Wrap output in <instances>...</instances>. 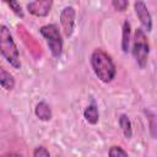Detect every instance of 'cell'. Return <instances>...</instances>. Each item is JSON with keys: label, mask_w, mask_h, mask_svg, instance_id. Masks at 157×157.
I'll return each mask as SVG.
<instances>
[{"label": "cell", "mask_w": 157, "mask_h": 157, "mask_svg": "<svg viewBox=\"0 0 157 157\" xmlns=\"http://www.w3.org/2000/svg\"><path fill=\"white\" fill-rule=\"evenodd\" d=\"M91 65L94 75L104 83L110 82L115 77V65L110 55L102 49H94L91 54Z\"/></svg>", "instance_id": "obj_1"}, {"label": "cell", "mask_w": 157, "mask_h": 157, "mask_svg": "<svg viewBox=\"0 0 157 157\" xmlns=\"http://www.w3.org/2000/svg\"><path fill=\"white\" fill-rule=\"evenodd\" d=\"M0 50L4 59L13 67L20 69L21 61H20V53L17 49V45L10 33V29L2 25L0 27Z\"/></svg>", "instance_id": "obj_2"}, {"label": "cell", "mask_w": 157, "mask_h": 157, "mask_svg": "<svg viewBox=\"0 0 157 157\" xmlns=\"http://www.w3.org/2000/svg\"><path fill=\"white\" fill-rule=\"evenodd\" d=\"M150 53V45L147 37L141 28H137L134 33V44H132V55L137 65L144 69L147 64V58Z\"/></svg>", "instance_id": "obj_3"}, {"label": "cell", "mask_w": 157, "mask_h": 157, "mask_svg": "<svg viewBox=\"0 0 157 157\" xmlns=\"http://www.w3.org/2000/svg\"><path fill=\"white\" fill-rule=\"evenodd\" d=\"M39 31H40V34L45 38L52 55L54 58H60L63 52V39L56 25L50 23V25L42 26Z\"/></svg>", "instance_id": "obj_4"}, {"label": "cell", "mask_w": 157, "mask_h": 157, "mask_svg": "<svg viewBox=\"0 0 157 157\" xmlns=\"http://www.w3.org/2000/svg\"><path fill=\"white\" fill-rule=\"evenodd\" d=\"M75 17L76 11L72 6H65L60 12V25L65 37H71L75 29Z\"/></svg>", "instance_id": "obj_5"}, {"label": "cell", "mask_w": 157, "mask_h": 157, "mask_svg": "<svg viewBox=\"0 0 157 157\" xmlns=\"http://www.w3.org/2000/svg\"><path fill=\"white\" fill-rule=\"evenodd\" d=\"M134 10H135V13H136L137 18L140 20L142 27L147 32H150L152 29V17H151V13H150L146 4L142 0H136L134 2Z\"/></svg>", "instance_id": "obj_6"}, {"label": "cell", "mask_w": 157, "mask_h": 157, "mask_svg": "<svg viewBox=\"0 0 157 157\" xmlns=\"http://www.w3.org/2000/svg\"><path fill=\"white\" fill-rule=\"evenodd\" d=\"M53 1L54 0H33L27 5V10L37 17H45L50 12Z\"/></svg>", "instance_id": "obj_7"}, {"label": "cell", "mask_w": 157, "mask_h": 157, "mask_svg": "<svg viewBox=\"0 0 157 157\" xmlns=\"http://www.w3.org/2000/svg\"><path fill=\"white\" fill-rule=\"evenodd\" d=\"M34 114L43 121H48L52 118V109L45 102H39L34 108Z\"/></svg>", "instance_id": "obj_8"}, {"label": "cell", "mask_w": 157, "mask_h": 157, "mask_svg": "<svg viewBox=\"0 0 157 157\" xmlns=\"http://www.w3.org/2000/svg\"><path fill=\"white\" fill-rule=\"evenodd\" d=\"M0 85L2 88H5L6 91H11L15 87V80L13 76L7 72L4 67L0 69Z\"/></svg>", "instance_id": "obj_9"}, {"label": "cell", "mask_w": 157, "mask_h": 157, "mask_svg": "<svg viewBox=\"0 0 157 157\" xmlns=\"http://www.w3.org/2000/svg\"><path fill=\"white\" fill-rule=\"evenodd\" d=\"M83 117L86 119L87 123L94 125L98 123V119H99V113H98V109L94 104H90L88 107H86L85 112H83Z\"/></svg>", "instance_id": "obj_10"}, {"label": "cell", "mask_w": 157, "mask_h": 157, "mask_svg": "<svg viewBox=\"0 0 157 157\" xmlns=\"http://www.w3.org/2000/svg\"><path fill=\"white\" fill-rule=\"evenodd\" d=\"M129 45H130V22L124 21L123 33H121V49L124 53L129 52Z\"/></svg>", "instance_id": "obj_11"}, {"label": "cell", "mask_w": 157, "mask_h": 157, "mask_svg": "<svg viewBox=\"0 0 157 157\" xmlns=\"http://www.w3.org/2000/svg\"><path fill=\"white\" fill-rule=\"evenodd\" d=\"M119 125L121 128V131H123L124 136L126 139H131V136H132V128H131V121H130L128 115L121 114L119 117Z\"/></svg>", "instance_id": "obj_12"}, {"label": "cell", "mask_w": 157, "mask_h": 157, "mask_svg": "<svg viewBox=\"0 0 157 157\" xmlns=\"http://www.w3.org/2000/svg\"><path fill=\"white\" fill-rule=\"evenodd\" d=\"M5 4H7L9 5V7L18 16V17H21V18H23V11H22V7L20 6V4H18V1L17 0H2Z\"/></svg>", "instance_id": "obj_13"}, {"label": "cell", "mask_w": 157, "mask_h": 157, "mask_svg": "<svg viewBox=\"0 0 157 157\" xmlns=\"http://www.w3.org/2000/svg\"><path fill=\"white\" fill-rule=\"evenodd\" d=\"M112 5L117 11H125L128 9V0H112Z\"/></svg>", "instance_id": "obj_14"}, {"label": "cell", "mask_w": 157, "mask_h": 157, "mask_svg": "<svg viewBox=\"0 0 157 157\" xmlns=\"http://www.w3.org/2000/svg\"><path fill=\"white\" fill-rule=\"evenodd\" d=\"M109 156H112V157H115V156H128V152L126 151H124L120 146H112L110 148H109Z\"/></svg>", "instance_id": "obj_15"}, {"label": "cell", "mask_w": 157, "mask_h": 157, "mask_svg": "<svg viewBox=\"0 0 157 157\" xmlns=\"http://www.w3.org/2000/svg\"><path fill=\"white\" fill-rule=\"evenodd\" d=\"M33 156H34V157H42V156L48 157V156H50V153H49V151H48L45 147L38 146V147H36V150L33 151Z\"/></svg>", "instance_id": "obj_16"}]
</instances>
